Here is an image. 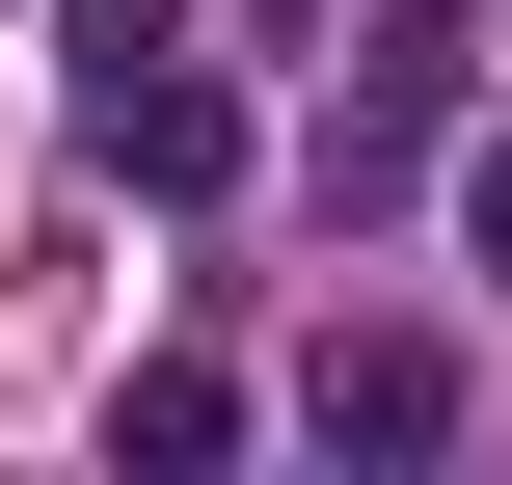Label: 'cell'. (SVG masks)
Listing matches in <instances>:
<instances>
[{"label": "cell", "instance_id": "cell-1", "mask_svg": "<svg viewBox=\"0 0 512 485\" xmlns=\"http://www.w3.org/2000/svg\"><path fill=\"white\" fill-rule=\"evenodd\" d=\"M81 162H108V189H243V108L162 81V54H81Z\"/></svg>", "mask_w": 512, "mask_h": 485}, {"label": "cell", "instance_id": "cell-2", "mask_svg": "<svg viewBox=\"0 0 512 485\" xmlns=\"http://www.w3.org/2000/svg\"><path fill=\"white\" fill-rule=\"evenodd\" d=\"M297 432H324V459H432V432H459V351H432V324H351V351L297 378Z\"/></svg>", "mask_w": 512, "mask_h": 485}, {"label": "cell", "instance_id": "cell-3", "mask_svg": "<svg viewBox=\"0 0 512 485\" xmlns=\"http://www.w3.org/2000/svg\"><path fill=\"white\" fill-rule=\"evenodd\" d=\"M459 243H486V270H512V135H486V162H459Z\"/></svg>", "mask_w": 512, "mask_h": 485}, {"label": "cell", "instance_id": "cell-4", "mask_svg": "<svg viewBox=\"0 0 512 485\" xmlns=\"http://www.w3.org/2000/svg\"><path fill=\"white\" fill-rule=\"evenodd\" d=\"M81 54H162V0H81Z\"/></svg>", "mask_w": 512, "mask_h": 485}]
</instances>
